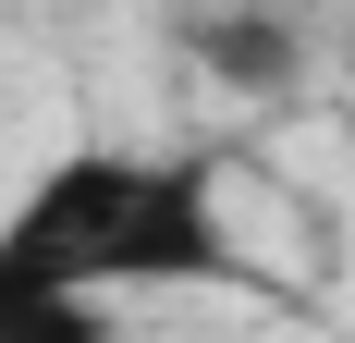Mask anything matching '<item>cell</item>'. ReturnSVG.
Wrapping results in <instances>:
<instances>
[{
  "label": "cell",
  "instance_id": "cell-1",
  "mask_svg": "<svg viewBox=\"0 0 355 343\" xmlns=\"http://www.w3.org/2000/svg\"><path fill=\"white\" fill-rule=\"evenodd\" d=\"M110 294H270L257 245L220 208L209 147H62L0 208V331Z\"/></svg>",
  "mask_w": 355,
  "mask_h": 343
},
{
  "label": "cell",
  "instance_id": "cell-2",
  "mask_svg": "<svg viewBox=\"0 0 355 343\" xmlns=\"http://www.w3.org/2000/svg\"><path fill=\"white\" fill-rule=\"evenodd\" d=\"M172 49H184L196 86H220V99H245V110L306 99V74H319V37H306L294 0H196L172 25Z\"/></svg>",
  "mask_w": 355,
  "mask_h": 343
},
{
  "label": "cell",
  "instance_id": "cell-3",
  "mask_svg": "<svg viewBox=\"0 0 355 343\" xmlns=\"http://www.w3.org/2000/svg\"><path fill=\"white\" fill-rule=\"evenodd\" d=\"M0 343H110V307H49V319H12Z\"/></svg>",
  "mask_w": 355,
  "mask_h": 343
}]
</instances>
